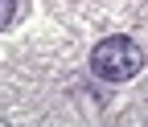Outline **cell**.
<instances>
[{"label": "cell", "instance_id": "cell-1", "mask_svg": "<svg viewBox=\"0 0 148 127\" xmlns=\"http://www.w3.org/2000/svg\"><path fill=\"white\" fill-rule=\"evenodd\" d=\"M144 70V49L132 37H107L90 49V74L103 82H127Z\"/></svg>", "mask_w": 148, "mask_h": 127}, {"label": "cell", "instance_id": "cell-2", "mask_svg": "<svg viewBox=\"0 0 148 127\" xmlns=\"http://www.w3.org/2000/svg\"><path fill=\"white\" fill-rule=\"evenodd\" d=\"M8 4H12V0H0V25L8 21Z\"/></svg>", "mask_w": 148, "mask_h": 127}]
</instances>
